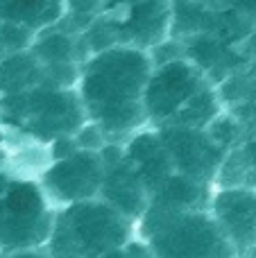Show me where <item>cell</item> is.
I'll return each mask as SVG.
<instances>
[{"instance_id": "6da1fadb", "label": "cell", "mask_w": 256, "mask_h": 258, "mask_svg": "<svg viewBox=\"0 0 256 258\" xmlns=\"http://www.w3.org/2000/svg\"><path fill=\"white\" fill-rule=\"evenodd\" d=\"M152 68L148 50L132 45H113L82 63L77 95L86 120H93L109 141L113 136H132L148 125L143 91Z\"/></svg>"}, {"instance_id": "7a4b0ae2", "label": "cell", "mask_w": 256, "mask_h": 258, "mask_svg": "<svg viewBox=\"0 0 256 258\" xmlns=\"http://www.w3.org/2000/svg\"><path fill=\"white\" fill-rule=\"evenodd\" d=\"M134 229L154 258H238L209 209L170 211L150 204Z\"/></svg>"}, {"instance_id": "3957f363", "label": "cell", "mask_w": 256, "mask_h": 258, "mask_svg": "<svg viewBox=\"0 0 256 258\" xmlns=\"http://www.w3.org/2000/svg\"><path fill=\"white\" fill-rule=\"evenodd\" d=\"M132 236L134 222L95 197L57 209L52 236L45 249L54 258H102L125 247Z\"/></svg>"}, {"instance_id": "277c9868", "label": "cell", "mask_w": 256, "mask_h": 258, "mask_svg": "<svg viewBox=\"0 0 256 258\" xmlns=\"http://www.w3.org/2000/svg\"><path fill=\"white\" fill-rule=\"evenodd\" d=\"M54 204L32 179L9 181L0 195V251L48 247L54 227Z\"/></svg>"}, {"instance_id": "5b68a950", "label": "cell", "mask_w": 256, "mask_h": 258, "mask_svg": "<svg viewBox=\"0 0 256 258\" xmlns=\"http://www.w3.org/2000/svg\"><path fill=\"white\" fill-rule=\"evenodd\" d=\"M0 109L23 122L27 134L48 143L59 136H73L80 125L86 122V113L77 91L57 89L48 82L25 93L3 95Z\"/></svg>"}, {"instance_id": "8992f818", "label": "cell", "mask_w": 256, "mask_h": 258, "mask_svg": "<svg viewBox=\"0 0 256 258\" xmlns=\"http://www.w3.org/2000/svg\"><path fill=\"white\" fill-rule=\"evenodd\" d=\"M209 84L211 82L186 57L154 66L143 91V109L148 122H152L154 127L168 125L184 109V104Z\"/></svg>"}, {"instance_id": "52a82bcc", "label": "cell", "mask_w": 256, "mask_h": 258, "mask_svg": "<svg viewBox=\"0 0 256 258\" xmlns=\"http://www.w3.org/2000/svg\"><path fill=\"white\" fill-rule=\"evenodd\" d=\"M157 132L177 174H184L204 186L216 183L218 170L225 161L227 150H222L218 143L211 141L207 129L161 125L157 127Z\"/></svg>"}, {"instance_id": "ba28073f", "label": "cell", "mask_w": 256, "mask_h": 258, "mask_svg": "<svg viewBox=\"0 0 256 258\" xmlns=\"http://www.w3.org/2000/svg\"><path fill=\"white\" fill-rule=\"evenodd\" d=\"M104 181V163L100 152L75 150L73 154L57 159L41 174V188L59 209L75 202L100 197Z\"/></svg>"}, {"instance_id": "9c48e42d", "label": "cell", "mask_w": 256, "mask_h": 258, "mask_svg": "<svg viewBox=\"0 0 256 258\" xmlns=\"http://www.w3.org/2000/svg\"><path fill=\"white\" fill-rule=\"evenodd\" d=\"M102 16L111 23L118 45L152 50L170 36V0H109Z\"/></svg>"}, {"instance_id": "30bf717a", "label": "cell", "mask_w": 256, "mask_h": 258, "mask_svg": "<svg viewBox=\"0 0 256 258\" xmlns=\"http://www.w3.org/2000/svg\"><path fill=\"white\" fill-rule=\"evenodd\" d=\"M209 213L231 242L238 258L256 247V186H218L209 197Z\"/></svg>"}, {"instance_id": "8fae6325", "label": "cell", "mask_w": 256, "mask_h": 258, "mask_svg": "<svg viewBox=\"0 0 256 258\" xmlns=\"http://www.w3.org/2000/svg\"><path fill=\"white\" fill-rule=\"evenodd\" d=\"M122 152H125V161L132 165V170L141 179V183L150 192V197L175 172L166 150H163V143L159 138L157 127L154 129L143 127L139 132H134L132 136H127Z\"/></svg>"}, {"instance_id": "7c38bea8", "label": "cell", "mask_w": 256, "mask_h": 258, "mask_svg": "<svg viewBox=\"0 0 256 258\" xmlns=\"http://www.w3.org/2000/svg\"><path fill=\"white\" fill-rule=\"evenodd\" d=\"M100 200H104L109 206L130 218L132 222L145 213L150 206V192L136 177L132 165L125 159L113 165H104V181L100 190Z\"/></svg>"}, {"instance_id": "4fadbf2b", "label": "cell", "mask_w": 256, "mask_h": 258, "mask_svg": "<svg viewBox=\"0 0 256 258\" xmlns=\"http://www.w3.org/2000/svg\"><path fill=\"white\" fill-rule=\"evenodd\" d=\"M30 52L34 54L36 61L43 68L54 66V63H68V61L84 63L86 61V52H84V45H82L80 36L61 30L59 25L36 32Z\"/></svg>"}, {"instance_id": "5bb4252c", "label": "cell", "mask_w": 256, "mask_h": 258, "mask_svg": "<svg viewBox=\"0 0 256 258\" xmlns=\"http://www.w3.org/2000/svg\"><path fill=\"white\" fill-rule=\"evenodd\" d=\"M63 14V0H0V21L21 23L34 32L54 27Z\"/></svg>"}, {"instance_id": "9a60e30c", "label": "cell", "mask_w": 256, "mask_h": 258, "mask_svg": "<svg viewBox=\"0 0 256 258\" xmlns=\"http://www.w3.org/2000/svg\"><path fill=\"white\" fill-rule=\"evenodd\" d=\"M45 82V71L36 57L27 52L7 54L0 61V95H18Z\"/></svg>"}, {"instance_id": "2e32d148", "label": "cell", "mask_w": 256, "mask_h": 258, "mask_svg": "<svg viewBox=\"0 0 256 258\" xmlns=\"http://www.w3.org/2000/svg\"><path fill=\"white\" fill-rule=\"evenodd\" d=\"M209 186L193 179L184 177V174L172 172L166 181L159 186V190L150 197V204L159 206V209H170V211H188V209H202V202H209Z\"/></svg>"}, {"instance_id": "e0dca14e", "label": "cell", "mask_w": 256, "mask_h": 258, "mask_svg": "<svg viewBox=\"0 0 256 258\" xmlns=\"http://www.w3.org/2000/svg\"><path fill=\"white\" fill-rule=\"evenodd\" d=\"M34 36L36 32L21 25V23L0 21V45H3L5 54L27 52L32 48V43H34Z\"/></svg>"}, {"instance_id": "ac0fdd59", "label": "cell", "mask_w": 256, "mask_h": 258, "mask_svg": "<svg viewBox=\"0 0 256 258\" xmlns=\"http://www.w3.org/2000/svg\"><path fill=\"white\" fill-rule=\"evenodd\" d=\"M73 138H75L77 150H86V152H100L109 143L107 134L95 125L93 120H86L84 125H80V129L73 134Z\"/></svg>"}, {"instance_id": "d6986e66", "label": "cell", "mask_w": 256, "mask_h": 258, "mask_svg": "<svg viewBox=\"0 0 256 258\" xmlns=\"http://www.w3.org/2000/svg\"><path fill=\"white\" fill-rule=\"evenodd\" d=\"M222 5H227L229 9H234L236 14L256 25V0H220Z\"/></svg>"}, {"instance_id": "ffe728a7", "label": "cell", "mask_w": 256, "mask_h": 258, "mask_svg": "<svg viewBox=\"0 0 256 258\" xmlns=\"http://www.w3.org/2000/svg\"><path fill=\"white\" fill-rule=\"evenodd\" d=\"M125 254H127V258H154L150 247L136 236H132L130 242L125 245Z\"/></svg>"}, {"instance_id": "44dd1931", "label": "cell", "mask_w": 256, "mask_h": 258, "mask_svg": "<svg viewBox=\"0 0 256 258\" xmlns=\"http://www.w3.org/2000/svg\"><path fill=\"white\" fill-rule=\"evenodd\" d=\"M0 258H52L45 247L41 249H18V251H3Z\"/></svg>"}, {"instance_id": "7402d4cb", "label": "cell", "mask_w": 256, "mask_h": 258, "mask_svg": "<svg viewBox=\"0 0 256 258\" xmlns=\"http://www.w3.org/2000/svg\"><path fill=\"white\" fill-rule=\"evenodd\" d=\"M240 48V52H243V57L247 59L249 63H254L256 61V25H254V30L247 34V39L243 41V43L238 45Z\"/></svg>"}, {"instance_id": "603a6c76", "label": "cell", "mask_w": 256, "mask_h": 258, "mask_svg": "<svg viewBox=\"0 0 256 258\" xmlns=\"http://www.w3.org/2000/svg\"><path fill=\"white\" fill-rule=\"evenodd\" d=\"M102 258H127V254H125V247H120V249H113V251H109V254H104Z\"/></svg>"}, {"instance_id": "cb8c5ba5", "label": "cell", "mask_w": 256, "mask_h": 258, "mask_svg": "<svg viewBox=\"0 0 256 258\" xmlns=\"http://www.w3.org/2000/svg\"><path fill=\"white\" fill-rule=\"evenodd\" d=\"M7 183H9V179L5 177V172H3V170H0V195H3V192H5V188H7Z\"/></svg>"}, {"instance_id": "d4e9b609", "label": "cell", "mask_w": 256, "mask_h": 258, "mask_svg": "<svg viewBox=\"0 0 256 258\" xmlns=\"http://www.w3.org/2000/svg\"><path fill=\"white\" fill-rule=\"evenodd\" d=\"M7 57V54H5V50H3V45H0V61H3V59Z\"/></svg>"}, {"instance_id": "484cf974", "label": "cell", "mask_w": 256, "mask_h": 258, "mask_svg": "<svg viewBox=\"0 0 256 258\" xmlns=\"http://www.w3.org/2000/svg\"><path fill=\"white\" fill-rule=\"evenodd\" d=\"M3 141H5V132H3V127H0V145H3Z\"/></svg>"}, {"instance_id": "4316f807", "label": "cell", "mask_w": 256, "mask_h": 258, "mask_svg": "<svg viewBox=\"0 0 256 258\" xmlns=\"http://www.w3.org/2000/svg\"><path fill=\"white\" fill-rule=\"evenodd\" d=\"M0 254H3V251H0Z\"/></svg>"}]
</instances>
